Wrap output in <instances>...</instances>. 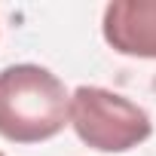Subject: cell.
Returning a JSON list of instances; mask_svg holds the SVG:
<instances>
[{
  "instance_id": "cell-1",
  "label": "cell",
  "mask_w": 156,
  "mask_h": 156,
  "mask_svg": "<svg viewBox=\"0 0 156 156\" xmlns=\"http://www.w3.org/2000/svg\"><path fill=\"white\" fill-rule=\"evenodd\" d=\"M70 119L64 83L40 64H12L0 70V135L12 144H40L55 138Z\"/></svg>"
},
{
  "instance_id": "cell-2",
  "label": "cell",
  "mask_w": 156,
  "mask_h": 156,
  "mask_svg": "<svg viewBox=\"0 0 156 156\" xmlns=\"http://www.w3.org/2000/svg\"><path fill=\"white\" fill-rule=\"evenodd\" d=\"M70 126L86 147L101 153H126L153 135V122L144 107L101 86L73 89Z\"/></svg>"
},
{
  "instance_id": "cell-3",
  "label": "cell",
  "mask_w": 156,
  "mask_h": 156,
  "mask_svg": "<svg viewBox=\"0 0 156 156\" xmlns=\"http://www.w3.org/2000/svg\"><path fill=\"white\" fill-rule=\"evenodd\" d=\"M104 40L119 55L156 58V0H113L101 22Z\"/></svg>"
},
{
  "instance_id": "cell-4",
  "label": "cell",
  "mask_w": 156,
  "mask_h": 156,
  "mask_svg": "<svg viewBox=\"0 0 156 156\" xmlns=\"http://www.w3.org/2000/svg\"><path fill=\"white\" fill-rule=\"evenodd\" d=\"M0 156H3V153H0Z\"/></svg>"
}]
</instances>
